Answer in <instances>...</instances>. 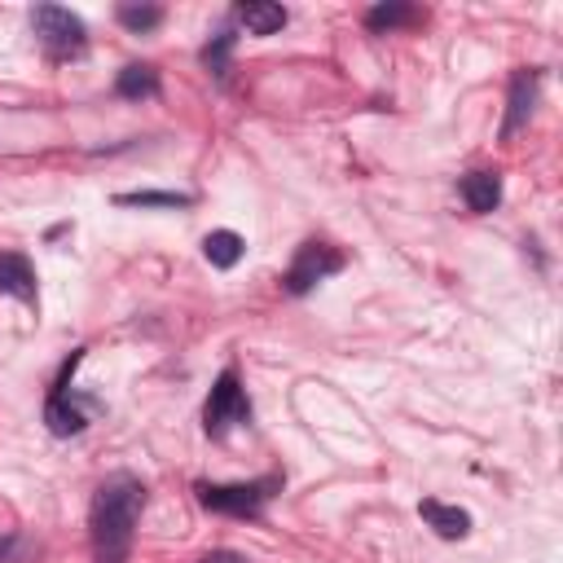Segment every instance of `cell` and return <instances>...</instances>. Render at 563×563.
<instances>
[{
  "label": "cell",
  "instance_id": "11",
  "mask_svg": "<svg viewBox=\"0 0 563 563\" xmlns=\"http://www.w3.org/2000/svg\"><path fill=\"white\" fill-rule=\"evenodd\" d=\"M114 92L128 97V101H150V97H158V70L145 66V62H132V66L119 70Z\"/></svg>",
  "mask_w": 563,
  "mask_h": 563
},
{
  "label": "cell",
  "instance_id": "15",
  "mask_svg": "<svg viewBox=\"0 0 563 563\" xmlns=\"http://www.w3.org/2000/svg\"><path fill=\"white\" fill-rule=\"evenodd\" d=\"M413 18H418L413 4H374V9L365 13V26H369V31H396V26L413 22Z\"/></svg>",
  "mask_w": 563,
  "mask_h": 563
},
{
  "label": "cell",
  "instance_id": "7",
  "mask_svg": "<svg viewBox=\"0 0 563 563\" xmlns=\"http://www.w3.org/2000/svg\"><path fill=\"white\" fill-rule=\"evenodd\" d=\"M0 295H13L22 303H35V268L26 255L4 251L0 255Z\"/></svg>",
  "mask_w": 563,
  "mask_h": 563
},
{
  "label": "cell",
  "instance_id": "5",
  "mask_svg": "<svg viewBox=\"0 0 563 563\" xmlns=\"http://www.w3.org/2000/svg\"><path fill=\"white\" fill-rule=\"evenodd\" d=\"M343 268V255L334 251V246H325V242H303L299 251H295V260H290V268H286V290L290 295H308L317 282H325L330 273H339Z\"/></svg>",
  "mask_w": 563,
  "mask_h": 563
},
{
  "label": "cell",
  "instance_id": "3",
  "mask_svg": "<svg viewBox=\"0 0 563 563\" xmlns=\"http://www.w3.org/2000/svg\"><path fill=\"white\" fill-rule=\"evenodd\" d=\"M282 479L268 475V479H251V484H198V501L216 515H233V519H255L264 510V501L273 497Z\"/></svg>",
  "mask_w": 563,
  "mask_h": 563
},
{
  "label": "cell",
  "instance_id": "12",
  "mask_svg": "<svg viewBox=\"0 0 563 563\" xmlns=\"http://www.w3.org/2000/svg\"><path fill=\"white\" fill-rule=\"evenodd\" d=\"M242 251H246V242H242L233 229H211V233L202 238V255H207L211 268H233V264L242 260Z\"/></svg>",
  "mask_w": 563,
  "mask_h": 563
},
{
  "label": "cell",
  "instance_id": "2",
  "mask_svg": "<svg viewBox=\"0 0 563 563\" xmlns=\"http://www.w3.org/2000/svg\"><path fill=\"white\" fill-rule=\"evenodd\" d=\"M31 31L40 35V44H44L48 57H75L88 44L84 18L70 13V9H62V4H35L31 9Z\"/></svg>",
  "mask_w": 563,
  "mask_h": 563
},
{
  "label": "cell",
  "instance_id": "13",
  "mask_svg": "<svg viewBox=\"0 0 563 563\" xmlns=\"http://www.w3.org/2000/svg\"><path fill=\"white\" fill-rule=\"evenodd\" d=\"M119 207H189L194 194H176V189H132V194H114Z\"/></svg>",
  "mask_w": 563,
  "mask_h": 563
},
{
  "label": "cell",
  "instance_id": "1",
  "mask_svg": "<svg viewBox=\"0 0 563 563\" xmlns=\"http://www.w3.org/2000/svg\"><path fill=\"white\" fill-rule=\"evenodd\" d=\"M145 506V484L128 471L106 475L92 493V559L97 563H128L132 554V537H136V519Z\"/></svg>",
  "mask_w": 563,
  "mask_h": 563
},
{
  "label": "cell",
  "instance_id": "14",
  "mask_svg": "<svg viewBox=\"0 0 563 563\" xmlns=\"http://www.w3.org/2000/svg\"><path fill=\"white\" fill-rule=\"evenodd\" d=\"M114 18H119V26H128L132 35H145V31H154V26L163 22V9H158V4H119Z\"/></svg>",
  "mask_w": 563,
  "mask_h": 563
},
{
  "label": "cell",
  "instance_id": "6",
  "mask_svg": "<svg viewBox=\"0 0 563 563\" xmlns=\"http://www.w3.org/2000/svg\"><path fill=\"white\" fill-rule=\"evenodd\" d=\"M537 84L541 75L537 70H515L510 75V97H506V119H501V141H510L528 119H532V106H537Z\"/></svg>",
  "mask_w": 563,
  "mask_h": 563
},
{
  "label": "cell",
  "instance_id": "16",
  "mask_svg": "<svg viewBox=\"0 0 563 563\" xmlns=\"http://www.w3.org/2000/svg\"><path fill=\"white\" fill-rule=\"evenodd\" d=\"M229 48H233V35L229 31H220L207 48H202V62H207V70H216L220 79H224V70H229Z\"/></svg>",
  "mask_w": 563,
  "mask_h": 563
},
{
  "label": "cell",
  "instance_id": "8",
  "mask_svg": "<svg viewBox=\"0 0 563 563\" xmlns=\"http://www.w3.org/2000/svg\"><path fill=\"white\" fill-rule=\"evenodd\" d=\"M233 18L246 26V35H273V31L286 26L290 13L282 4H273V0H246V4L233 9Z\"/></svg>",
  "mask_w": 563,
  "mask_h": 563
},
{
  "label": "cell",
  "instance_id": "10",
  "mask_svg": "<svg viewBox=\"0 0 563 563\" xmlns=\"http://www.w3.org/2000/svg\"><path fill=\"white\" fill-rule=\"evenodd\" d=\"M418 515H422L440 537H449V541H457V537H466V532H471V515H466L462 506H444V501L427 497V501L418 506Z\"/></svg>",
  "mask_w": 563,
  "mask_h": 563
},
{
  "label": "cell",
  "instance_id": "4",
  "mask_svg": "<svg viewBox=\"0 0 563 563\" xmlns=\"http://www.w3.org/2000/svg\"><path fill=\"white\" fill-rule=\"evenodd\" d=\"M246 418H251V405H246V391H242L238 374H233V369H220V378L211 383V396H207V405H202V427H207V435H224L229 427H238V422H246Z\"/></svg>",
  "mask_w": 563,
  "mask_h": 563
},
{
  "label": "cell",
  "instance_id": "9",
  "mask_svg": "<svg viewBox=\"0 0 563 563\" xmlns=\"http://www.w3.org/2000/svg\"><path fill=\"white\" fill-rule=\"evenodd\" d=\"M462 198L479 216L497 211V202H501V176L497 172H471V176H462Z\"/></svg>",
  "mask_w": 563,
  "mask_h": 563
},
{
  "label": "cell",
  "instance_id": "17",
  "mask_svg": "<svg viewBox=\"0 0 563 563\" xmlns=\"http://www.w3.org/2000/svg\"><path fill=\"white\" fill-rule=\"evenodd\" d=\"M198 563H246L242 554H233V550H207Z\"/></svg>",
  "mask_w": 563,
  "mask_h": 563
}]
</instances>
